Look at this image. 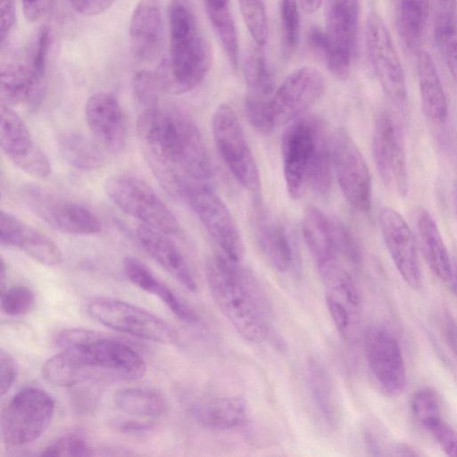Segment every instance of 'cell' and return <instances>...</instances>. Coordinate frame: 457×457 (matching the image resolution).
<instances>
[{"label": "cell", "mask_w": 457, "mask_h": 457, "mask_svg": "<svg viewBox=\"0 0 457 457\" xmlns=\"http://www.w3.org/2000/svg\"><path fill=\"white\" fill-rule=\"evenodd\" d=\"M143 249L188 291H197V282L189 262L179 246L166 234L145 225L137 228Z\"/></svg>", "instance_id": "obj_24"}, {"label": "cell", "mask_w": 457, "mask_h": 457, "mask_svg": "<svg viewBox=\"0 0 457 457\" xmlns=\"http://www.w3.org/2000/svg\"><path fill=\"white\" fill-rule=\"evenodd\" d=\"M434 38L442 60L457 81V0H436Z\"/></svg>", "instance_id": "obj_32"}, {"label": "cell", "mask_w": 457, "mask_h": 457, "mask_svg": "<svg viewBox=\"0 0 457 457\" xmlns=\"http://www.w3.org/2000/svg\"><path fill=\"white\" fill-rule=\"evenodd\" d=\"M21 196L33 213L56 230L78 236L101 231L98 217L83 204L54 195L37 186L23 187Z\"/></svg>", "instance_id": "obj_15"}, {"label": "cell", "mask_w": 457, "mask_h": 457, "mask_svg": "<svg viewBox=\"0 0 457 457\" xmlns=\"http://www.w3.org/2000/svg\"><path fill=\"white\" fill-rule=\"evenodd\" d=\"M32 94V81L28 67L23 63L7 62L1 66V104L8 106L25 104L27 106Z\"/></svg>", "instance_id": "obj_36"}, {"label": "cell", "mask_w": 457, "mask_h": 457, "mask_svg": "<svg viewBox=\"0 0 457 457\" xmlns=\"http://www.w3.org/2000/svg\"><path fill=\"white\" fill-rule=\"evenodd\" d=\"M18 375L14 358L4 349L0 351V394L4 396L12 386Z\"/></svg>", "instance_id": "obj_49"}, {"label": "cell", "mask_w": 457, "mask_h": 457, "mask_svg": "<svg viewBox=\"0 0 457 457\" xmlns=\"http://www.w3.org/2000/svg\"><path fill=\"white\" fill-rule=\"evenodd\" d=\"M41 456H91L93 451L85 438L79 434L63 436L40 453Z\"/></svg>", "instance_id": "obj_45"}, {"label": "cell", "mask_w": 457, "mask_h": 457, "mask_svg": "<svg viewBox=\"0 0 457 457\" xmlns=\"http://www.w3.org/2000/svg\"><path fill=\"white\" fill-rule=\"evenodd\" d=\"M207 13L229 9V0H204Z\"/></svg>", "instance_id": "obj_55"}, {"label": "cell", "mask_w": 457, "mask_h": 457, "mask_svg": "<svg viewBox=\"0 0 457 457\" xmlns=\"http://www.w3.org/2000/svg\"><path fill=\"white\" fill-rule=\"evenodd\" d=\"M207 15L228 62L234 69H237L238 63V37L230 10L210 12Z\"/></svg>", "instance_id": "obj_39"}, {"label": "cell", "mask_w": 457, "mask_h": 457, "mask_svg": "<svg viewBox=\"0 0 457 457\" xmlns=\"http://www.w3.org/2000/svg\"><path fill=\"white\" fill-rule=\"evenodd\" d=\"M326 81L320 70L303 66L290 73L270 96L268 111L273 128L301 116L323 95Z\"/></svg>", "instance_id": "obj_16"}, {"label": "cell", "mask_w": 457, "mask_h": 457, "mask_svg": "<svg viewBox=\"0 0 457 457\" xmlns=\"http://www.w3.org/2000/svg\"><path fill=\"white\" fill-rule=\"evenodd\" d=\"M371 149L383 183L406 196L409 179L403 132L398 120L386 110L379 112L375 119Z\"/></svg>", "instance_id": "obj_13"}, {"label": "cell", "mask_w": 457, "mask_h": 457, "mask_svg": "<svg viewBox=\"0 0 457 457\" xmlns=\"http://www.w3.org/2000/svg\"><path fill=\"white\" fill-rule=\"evenodd\" d=\"M137 129L146 162L169 194L179 198L187 181L205 182L212 177L203 137L184 111L160 105L141 111Z\"/></svg>", "instance_id": "obj_1"}, {"label": "cell", "mask_w": 457, "mask_h": 457, "mask_svg": "<svg viewBox=\"0 0 457 457\" xmlns=\"http://www.w3.org/2000/svg\"><path fill=\"white\" fill-rule=\"evenodd\" d=\"M379 226L387 252L403 281L412 289L421 285L415 237L404 218L394 208L379 212Z\"/></svg>", "instance_id": "obj_20"}, {"label": "cell", "mask_w": 457, "mask_h": 457, "mask_svg": "<svg viewBox=\"0 0 457 457\" xmlns=\"http://www.w3.org/2000/svg\"><path fill=\"white\" fill-rule=\"evenodd\" d=\"M54 412V401L46 391L32 386L21 389L3 411V441L21 446L37 440L49 426Z\"/></svg>", "instance_id": "obj_9"}, {"label": "cell", "mask_w": 457, "mask_h": 457, "mask_svg": "<svg viewBox=\"0 0 457 457\" xmlns=\"http://www.w3.org/2000/svg\"><path fill=\"white\" fill-rule=\"evenodd\" d=\"M452 202H453V212H454L455 215L457 216V180H455L453 185Z\"/></svg>", "instance_id": "obj_58"}, {"label": "cell", "mask_w": 457, "mask_h": 457, "mask_svg": "<svg viewBox=\"0 0 457 457\" xmlns=\"http://www.w3.org/2000/svg\"><path fill=\"white\" fill-rule=\"evenodd\" d=\"M249 95L269 98L273 90V77L261 46L253 49L244 65Z\"/></svg>", "instance_id": "obj_38"}, {"label": "cell", "mask_w": 457, "mask_h": 457, "mask_svg": "<svg viewBox=\"0 0 457 457\" xmlns=\"http://www.w3.org/2000/svg\"><path fill=\"white\" fill-rule=\"evenodd\" d=\"M89 315L101 324L120 332L162 344H174L177 331L163 320L140 307L109 297L92 299Z\"/></svg>", "instance_id": "obj_10"}, {"label": "cell", "mask_w": 457, "mask_h": 457, "mask_svg": "<svg viewBox=\"0 0 457 457\" xmlns=\"http://www.w3.org/2000/svg\"><path fill=\"white\" fill-rule=\"evenodd\" d=\"M269 98L247 95L245 102V114L250 124L261 133H270L273 130L269 111Z\"/></svg>", "instance_id": "obj_47"}, {"label": "cell", "mask_w": 457, "mask_h": 457, "mask_svg": "<svg viewBox=\"0 0 457 457\" xmlns=\"http://www.w3.org/2000/svg\"><path fill=\"white\" fill-rule=\"evenodd\" d=\"M0 241L2 245L17 247L46 266H57L62 262V252L55 243L13 214L3 210L0 212Z\"/></svg>", "instance_id": "obj_22"}, {"label": "cell", "mask_w": 457, "mask_h": 457, "mask_svg": "<svg viewBox=\"0 0 457 457\" xmlns=\"http://www.w3.org/2000/svg\"><path fill=\"white\" fill-rule=\"evenodd\" d=\"M154 424L149 420H124L117 424V428L125 433L144 432L151 429Z\"/></svg>", "instance_id": "obj_54"}, {"label": "cell", "mask_w": 457, "mask_h": 457, "mask_svg": "<svg viewBox=\"0 0 457 457\" xmlns=\"http://www.w3.org/2000/svg\"><path fill=\"white\" fill-rule=\"evenodd\" d=\"M211 295L219 310L246 341L264 342L269 335L265 300L253 275L220 253L205 264Z\"/></svg>", "instance_id": "obj_3"}, {"label": "cell", "mask_w": 457, "mask_h": 457, "mask_svg": "<svg viewBox=\"0 0 457 457\" xmlns=\"http://www.w3.org/2000/svg\"><path fill=\"white\" fill-rule=\"evenodd\" d=\"M324 0H299L302 9L306 13H313L320 9Z\"/></svg>", "instance_id": "obj_56"}, {"label": "cell", "mask_w": 457, "mask_h": 457, "mask_svg": "<svg viewBox=\"0 0 457 457\" xmlns=\"http://www.w3.org/2000/svg\"><path fill=\"white\" fill-rule=\"evenodd\" d=\"M360 17L359 0H329L326 9L323 54L330 72L348 78L356 46Z\"/></svg>", "instance_id": "obj_11"}, {"label": "cell", "mask_w": 457, "mask_h": 457, "mask_svg": "<svg viewBox=\"0 0 457 457\" xmlns=\"http://www.w3.org/2000/svg\"><path fill=\"white\" fill-rule=\"evenodd\" d=\"M332 231L335 245L339 256H343L353 263H358L361 260V252L357 241L339 220L331 217Z\"/></svg>", "instance_id": "obj_46"}, {"label": "cell", "mask_w": 457, "mask_h": 457, "mask_svg": "<svg viewBox=\"0 0 457 457\" xmlns=\"http://www.w3.org/2000/svg\"><path fill=\"white\" fill-rule=\"evenodd\" d=\"M417 232L420 251L432 272L443 282L450 278L453 262L432 215L420 209L417 215Z\"/></svg>", "instance_id": "obj_31"}, {"label": "cell", "mask_w": 457, "mask_h": 457, "mask_svg": "<svg viewBox=\"0 0 457 457\" xmlns=\"http://www.w3.org/2000/svg\"><path fill=\"white\" fill-rule=\"evenodd\" d=\"M252 224L256 242L270 265L278 272H287L294 263V252L283 226L259 203L253 206Z\"/></svg>", "instance_id": "obj_25"}, {"label": "cell", "mask_w": 457, "mask_h": 457, "mask_svg": "<svg viewBox=\"0 0 457 457\" xmlns=\"http://www.w3.org/2000/svg\"><path fill=\"white\" fill-rule=\"evenodd\" d=\"M1 10V45L2 47L10 37L16 22L15 0H0Z\"/></svg>", "instance_id": "obj_50"}, {"label": "cell", "mask_w": 457, "mask_h": 457, "mask_svg": "<svg viewBox=\"0 0 457 457\" xmlns=\"http://www.w3.org/2000/svg\"><path fill=\"white\" fill-rule=\"evenodd\" d=\"M123 266L128 278L133 284L157 296L178 319L188 324L198 322L197 314L168 286L156 278L140 260L128 256L123 260Z\"/></svg>", "instance_id": "obj_28"}, {"label": "cell", "mask_w": 457, "mask_h": 457, "mask_svg": "<svg viewBox=\"0 0 457 457\" xmlns=\"http://www.w3.org/2000/svg\"><path fill=\"white\" fill-rule=\"evenodd\" d=\"M7 277V269L5 263L3 259H1V269H0V281H1V288L4 289V281Z\"/></svg>", "instance_id": "obj_59"}, {"label": "cell", "mask_w": 457, "mask_h": 457, "mask_svg": "<svg viewBox=\"0 0 457 457\" xmlns=\"http://www.w3.org/2000/svg\"><path fill=\"white\" fill-rule=\"evenodd\" d=\"M56 344L62 352L47 359L41 372L49 384L57 386L137 379L146 371L145 361L134 349L92 330H62Z\"/></svg>", "instance_id": "obj_2"}, {"label": "cell", "mask_w": 457, "mask_h": 457, "mask_svg": "<svg viewBox=\"0 0 457 457\" xmlns=\"http://www.w3.org/2000/svg\"><path fill=\"white\" fill-rule=\"evenodd\" d=\"M216 148L224 163L245 189L257 192L260 171L236 112L227 104H220L212 118Z\"/></svg>", "instance_id": "obj_8"}, {"label": "cell", "mask_w": 457, "mask_h": 457, "mask_svg": "<svg viewBox=\"0 0 457 457\" xmlns=\"http://www.w3.org/2000/svg\"><path fill=\"white\" fill-rule=\"evenodd\" d=\"M168 21L170 59L156 74L162 90L179 95L204 79L212 65V48L199 29L190 0H171Z\"/></svg>", "instance_id": "obj_5"}, {"label": "cell", "mask_w": 457, "mask_h": 457, "mask_svg": "<svg viewBox=\"0 0 457 457\" xmlns=\"http://www.w3.org/2000/svg\"><path fill=\"white\" fill-rule=\"evenodd\" d=\"M428 430L446 455L457 457V432L453 428L442 420Z\"/></svg>", "instance_id": "obj_48"}, {"label": "cell", "mask_w": 457, "mask_h": 457, "mask_svg": "<svg viewBox=\"0 0 457 457\" xmlns=\"http://www.w3.org/2000/svg\"><path fill=\"white\" fill-rule=\"evenodd\" d=\"M189 412L199 426L216 431L242 428L249 419L245 402L237 396L204 399L192 404Z\"/></svg>", "instance_id": "obj_26"}, {"label": "cell", "mask_w": 457, "mask_h": 457, "mask_svg": "<svg viewBox=\"0 0 457 457\" xmlns=\"http://www.w3.org/2000/svg\"><path fill=\"white\" fill-rule=\"evenodd\" d=\"M329 139L332 168L345 198L356 211L369 212L371 179L365 158L345 129H337Z\"/></svg>", "instance_id": "obj_12"}, {"label": "cell", "mask_w": 457, "mask_h": 457, "mask_svg": "<svg viewBox=\"0 0 457 457\" xmlns=\"http://www.w3.org/2000/svg\"><path fill=\"white\" fill-rule=\"evenodd\" d=\"M302 230L307 248L319 272L338 262L331 217L320 210L310 207L303 217Z\"/></svg>", "instance_id": "obj_27"}, {"label": "cell", "mask_w": 457, "mask_h": 457, "mask_svg": "<svg viewBox=\"0 0 457 457\" xmlns=\"http://www.w3.org/2000/svg\"><path fill=\"white\" fill-rule=\"evenodd\" d=\"M129 41L133 54L152 61L161 53L163 44V19L160 0H140L129 23Z\"/></svg>", "instance_id": "obj_23"}, {"label": "cell", "mask_w": 457, "mask_h": 457, "mask_svg": "<svg viewBox=\"0 0 457 457\" xmlns=\"http://www.w3.org/2000/svg\"><path fill=\"white\" fill-rule=\"evenodd\" d=\"M34 303V293L25 286H13L2 290L1 309L6 315H24L32 309Z\"/></svg>", "instance_id": "obj_44"}, {"label": "cell", "mask_w": 457, "mask_h": 457, "mask_svg": "<svg viewBox=\"0 0 457 457\" xmlns=\"http://www.w3.org/2000/svg\"><path fill=\"white\" fill-rule=\"evenodd\" d=\"M115 0H69L71 7L86 16L97 15L105 12Z\"/></svg>", "instance_id": "obj_51"}, {"label": "cell", "mask_w": 457, "mask_h": 457, "mask_svg": "<svg viewBox=\"0 0 457 457\" xmlns=\"http://www.w3.org/2000/svg\"><path fill=\"white\" fill-rule=\"evenodd\" d=\"M366 42L372 69L384 93L396 104H404L407 88L403 69L387 27L376 12L367 19Z\"/></svg>", "instance_id": "obj_17"}, {"label": "cell", "mask_w": 457, "mask_h": 457, "mask_svg": "<svg viewBox=\"0 0 457 457\" xmlns=\"http://www.w3.org/2000/svg\"><path fill=\"white\" fill-rule=\"evenodd\" d=\"M0 145L4 154L22 171L37 179L47 178L51 165L33 141L24 120L11 106L0 108Z\"/></svg>", "instance_id": "obj_19"}, {"label": "cell", "mask_w": 457, "mask_h": 457, "mask_svg": "<svg viewBox=\"0 0 457 457\" xmlns=\"http://www.w3.org/2000/svg\"><path fill=\"white\" fill-rule=\"evenodd\" d=\"M308 43L314 52L323 56L326 47L324 30L318 27L311 28L308 33Z\"/></svg>", "instance_id": "obj_53"}, {"label": "cell", "mask_w": 457, "mask_h": 457, "mask_svg": "<svg viewBox=\"0 0 457 457\" xmlns=\"http://www.w3.org/2000/svg\"><path fill=\"white\" fill-rule=\"evenodd\" d=\"M58 149L62 157L77 170L87 171L104 165V150L95 140L77 132H64L58 137Z\"/></svg>", "instance_id": "obj_34"}, {"label": "cell", "mask_w": 457, "mask_h": 457, "mask_svg": "<svg viewBox=\"0 0 457 457\" xmlns=\"http://www.w3.org/2000/svg\"><path fill=\"white\" fill-rule=\"evenodd\" d=\"M241 13L247 29L258 46L267 43L268 18L264 0H239Z\"/></svg>", "instance_id": "obj_41"}, {"label": "cell", "mask_w": 457, "mask_h": 457, "mask_svg": "<svg viewBox=\"0 0 457 457\" xmlns=\"http://www.w3.org/2000/svg\"><path fill=\"white\" fill-rule=\"evenodd\" d=\"M187 202L205 231L220 249V253L233 262L245 256V245L238 227L228 207L208 184L189 180L180 197Z\"/></svg>", "instance_id": "obj_6"}, {"label": "cell", "mask_w": 457, "mask_h": 457, "mask_svg": "<svg viewBox=\"0 0 457 457\" xmlns=\"http://www.w3.org/2000/svg\"><path fill=\"white\" fill-rule=\"evenodd\" d=\"M364 354L370 376L385 395H400L406 386L403 355L395 336L386 328L373 325L363 337Z\"/></svg>", "instance_id": "obj_14"}, {"label": "cell", "mask_w": 457, "mask_h": 457, "mask_svg": "<svg viewBox=\"0 0 457 457\" xmlns=\"http://www.w3.org/2000/svg\"><path fill=\"white\" fill-rule=\"evenodd\" d=\"M54 0H22L23 12L29 21L43 19L53 7Z\"/></svg>", "instance_id": "obj_52"}, {"label": "cell", "mask_w": 457, "mask_h": 457, "mask_svg": "<svg viewBox=\"0 0 457 457\" xmlns=\"http://www.w3.org/2000/svg\"><path fill=\"white\" fill-rule=\"evenodd\" d=\"M411 410L415 420L426 429L442 420L438 395L430 387L420 388L413 394Z\"/></svg>", "instance_id": "obj_40"}, {"label": "cell", "mask_w": 457, "mask_h": 457, "mask_svg": "<svg viewBox=\"0 0 457 457\" xmlns=\"http://www.w3.org/2000/svg\"><path fill=\"white\" fill-rule=\"evenodd\" d=\"M132 89L141 111L160 105L159 96L162 88L156 73L147 71L137 72L132 79Z\"/></svg>", "instance_id": "obj_43"}, {"label": "cell", "mask_w": 457, "mask_h": 457, "mask_svg": "<svg viewBox=\"0 0 457 457\" xmlns=\"http://www.w3.org/2000/svg\"><path fill=\"white\" fill-rule=\"evenodd\" d=\"M281 41L283 54L292 56L300 37V17L296 0H280Z\"/></svg>", "instance_id": "obj_42"}, {"label": "cell", "mask_w": 457, "mask_h": 457, "mask_svg": "<svg viewBox=\"0 0 457 457\" xmlns=\"http://www.w3.org/2000/svg\"><path fill=\"white\" fill-rule=\"evenodd\" d=\"M51 29L42 26L31 45L26 62L32 81V94L28 109L37 111L41 105L46 88V70L51 46Z\"/></svg>", "instance_id": "obj_35"}, {"label": "cell", "mask_w": 457, "mask_h": 457, "mask_svg": "<svg viewBox=\"0 0 457 457\" xmlns=\"http://www.w3.org/2000/svg\"><path fill=\"white\" fill-rule=\"evenodd\" d=\"M85 117L94 140L105 151L121 152L127 144V122L118 99L112 94L91 95L85 105Z\"/></svg>", "instance_id": "obj_21"}, {"label": "cell", "mask_w": 457, "mask_h": 457, "mask_svg": "<svg viewBox=\"0 0 457 457\" xmlns=\"http://www.w3.org/2000/svg\"><path fill=\"white\" fill-rule=\"evenodd\" d=\"M447 284L453 294L457 297V262H453L452 272Z\"/></svg>", "instance_id": "obj_57"}, {"label": "cell", "mask_w": 457, "mask_h": 457, "mask_svg": "<svg viewBox=\"0 0 457 457\" xmlns=\"http://www.w3.org/2000/svg\"><path fill=\"white\" fill-rule=\"evenodd\" d=\"M429 0H400L399 27L410 49L419 46L427 24Z\"/></svg>", "instance_id": "obj_37"}, {"label": "cell", "mask_w": 457, "mask_h": 457, "mask_svg": "<svg viewBox=\"0 0 457 457\" xmlns=\"http://www.w3.org/2000/svg\"><path fill=\"white\" fill-rule=\"evenodd\" d=\"M306 380L319 414L330 428H337L341 420V406L333 379L320 360L315 357L308 360Z\"/></svg>", "instance_id": "obj_29"}, {"label": "cell", "mask_w": 457, "mask_h": 457, "mask_svg": "<svg viewBox=\"0 0 457 457\" xmlns=\"http://www.w3.org/2000/svg\"><path fill=\"white\" fill-rule=\"evenodd\" d=\"M281 154L288 195L297 200L308 188L324 195L331 187L330 139L317 117L297 118L285 130Z\"/></svg>", "instance_id": "obj_4"}, {"label": "cell", "mask_w": 457, "mask_h": 457, "mask_svg": "<svg viewBox=\"0 0 457 457\" xmlns=\"http://www.w3.org/2000/svg\"><path fill=\"white\" fill-rule=\"evenodd\" d=\"M417 71L424 114L435 124L444 123L448 116L447 98L436 67L426 51L418 54Z\"/></svg>", "instance_id": "obj_30"}, {"label": "cell", "mask_w": 457, "mask_h": 457, "mask_svg": "<svg viewBox=\"0 0 457 457\" xmlns=\"http://www.w3.org/2000/svg\"><path fill=\"white\" fill-rule=\"evenodd\" d=\"M104 188L118 208L143 225L166 235L179 232V223L176 216L141 179L129 174H116L105 180Z\"/></svg>", "instance_id": "obj_7"}, {"label": "cell", "mask_w": 457, "mask_h": 457, "mask_svg": "<svg viewBox=\"0 0 457 457\" xmlns=\"http://www.w3.org/2000/svg\"><path fill=\"white\" fill-rule=\"evenodd\" d=\"M113 402L118 410L129 416L157 419L162 416L168 403L164 396L149 387H128L116 392Z\"/></svg>", "instance_id": "obj_33"}, {"label": "cell", "mask_w": 457, "mask_h": 457, "mask_svg": "<svg viewBox=\"0 0 457 457\" xmlns=\"http://www.w3.org/2000/svg\"><path fill=\"white\" fill-rule=\"evenodd\" d=\"M320 276L325 283V301L332 322L345 341L356 337L361 319V295L351 274L339 263Z\"/></svg>", "instance_id": "obj_18"}]
</instances>
